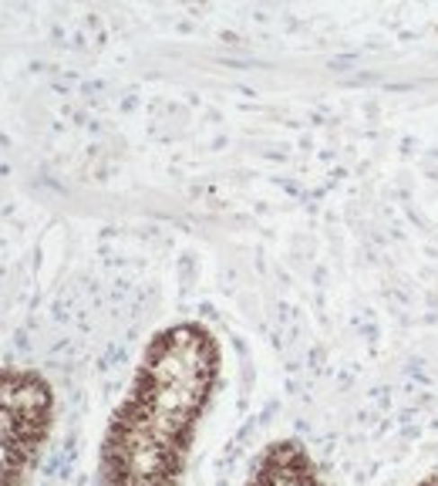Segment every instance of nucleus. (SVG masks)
Listing matches in <instances>:
<instances>
[{"instance_id": "1", "label": "nucleus", "mask_w": 438, "mask_h": 486, "mask_svg": "<svg viewBox=\"0 0 438 486\" xmlns=\"http://www.w3.org/2000/svg\"><path fill=\"white\" fill-rule=\"evenodd\" d=\"M48 426V385L38 375L0 372V486H24Z\"/></svg>"}]
</instances>
